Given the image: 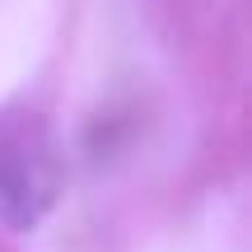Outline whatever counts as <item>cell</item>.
<instances>
[{
	"mask_svg": "<svg viewBox=\"0 0 252 252\" xmlns=\"http://www.w3.org/2000/svg\"><path fill=\"white\" fill-rule=\"evenodd\" d=\"M56 154L37 122H19L0 131V215L14 229H28L56 201Z\"/></svg>",
	"mask_w": 252,
	"mask_h": 252,
	"instance_id": "cell-1",
	"label": "cell"
}]
</instances>
